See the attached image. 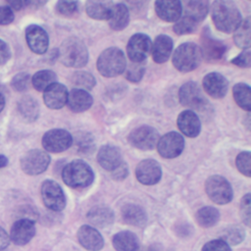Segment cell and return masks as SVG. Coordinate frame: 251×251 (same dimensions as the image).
<instances>
[{"label": "cell", "mask_w": 251, "mask_h": 251, "mask_svg": "<svg viewBox=\"0 0 251 251\" xmlns=\"http://www.w3.org/2000/svg\"><path fill=\"white\" fill-rule=\"evenodd\" d=\"M211 15L215 26L226 33L232 32L242 20L241 14L232 0H215Z\"/></svg>", "instance_id": "6da1fadb"}, {"label": "cell", "mask_w": 251, "mask_h": 251, "mask_svg": "<svg viewBox=\"0 0 251 251\" xmlns=\"http://www.w3.org/2000/svg\"><path fill=\"white\" fill-rule=\"evenodd\" d=\"M58 57L66 67L78 69L87 64L88 50L79 38L72 36L62 42L58 51Z\"/></svg>", "instance_id": "7a4b0ae2"}, {"label": "cell", "mask_w": 251, "mask_h": 251, "mask_svg": "<svg viewBox=\"0 0 251 251\" xmlns=\"http://www.w3.org/2000/svg\"><path fill=\"white\" fill-rule=\"evenodd\" d=\"M64 182L73 188L89 186L94 180V173L91 167L82 160H74L67 164L62 171Z\"/></svg>", "instance_id": "3957f363"}, {"label": "cell", "mask_w": 251, "mask_h": 251, "mask_svg": "<svg viewBox=\"0 0 251 251\" xmlns=\"http://www.w3.org/2000/svg\"><path fill=\"white\" fill-rule=\"evenodd\" d=\"M126 68V56L118 47H109L98 57L97 70L103 76L114 77L120 75L125 72Z\"/></svg>", "instance_id": "277c9868"}, {"label": "cell", "mask_w": 251, "mask_h": 251, "mask_svg": "<svg viewBox=\"0 0 251 251\" xmlns=\"http://www.w3.org/2000/svg\"><path fill=\"white\" fill-rule=\"evenodd\" d=\"M201 60L200 47L193 42H184L175 50L172 61L177 71L188 73L195 70L200 65Z\"/></svg>", "instance_id": "5b68a950"}, {"label": "cell", "mask_w": 251, "mask_h": 251, "mask_svg": "<svg viewBox=\"0 0 251 251\" xmlns=\"http://www.w3.org/2000/svg\"><path fill=\"white\" fill-rule=\"evenodd\" d=\"M178 98L181 105L191 111L195 110L202 112L207 110L209 107L208 100L204 96L198 84L194 81H188L179 88Z\"/></svg>", "instance_id": "8992f818"}, {"label": "cell", "mask_w": 251, "mask_h": 251, "mask_svg": "<svg viewBox=\"0 0 251 251\" xmlns=\"http://www.w3.org/2000/svg\"><path fill=\"white\" fill-rule=\"evenodd\" d=\"M205 190L209 198L220 205L230 202L233 196L230 183L221 176H210L206 180Z\"/></svg>", "instance_id": "52a82bcc"}, {"label": "cell", "mask_w": 251, "mask_h": 251, "mask_svg": "<svg viewBox=\"0 0 251 251\" xmlns=\"http://www.w3.org/2000/svg\"><path fill=\"white\" fill-rule=\"evenodd\" d=\"M50 164V156L47 152L40 149H31L27 151L21 159L20 165L23 172L29 176L42 174Z\"/></svg>", "instance_id": "ba28073f"}, {"label": "cell", "mask_w": 251, "mask_h": 251, "mask_svg": "<svg viewBox=\"0 0 251 251\" xmlns=\"http://www.w3.org/2000/svg\"><path fill=\"white\" fill-rule=\"evenodd\" d=\"M41 197L44 205L52 211H62L66 206V197L62 187L52 179H46L42 182Z\"/></svg>", "instance_id": "9c48e42d"}, {"label": "cell", "mask_w": 251, "mask_h": 251, "mask_svg": "<svg viewBox=\"0 0 251 251\" xmlns=\"http://www.w3.org/2000/svg\"><path fill=\"white\" fill-rule=\"evenodd\" d=\"M73 143L72 134L66 129L54 128L44 133L42 146L47 152L60 153L67 150Z\"/></svg>", "instance_id": "30bf717a"}, {"label": "cell", "mask_w": 251, "mask_h": 251, "mask_svg": "<svg viewBox=\"0 0 251 251\" xmlns=\"http://www.w3.org/2000/svg\"><path fill=\"white\" fill-rule=\"evenodd\" d=\"M159 140V132L150 126H140L134 128L128 135L129 143L140 150L153 149Z\"/></svg>", "instance_id": "8fae6325"}, {"label": "cell", "mask_w": 251, "mask_h": 251, "mask_svg": "<svg viewBox=\"0 0 251 251\" xmlns=\"http://www.w3.org/2000/svg\"><path fill=\"white\" fill-rule=\"evenodd\" d=\"M156 146L163 158L173 159L181 154L184 148V139L179 133L170 131L159 138Z\"/></svg>", "instance_id": "7c38bea8"}, {"label": "cell", "mask_w": 251, "mask_h": 251, "mask_svg": "<svg viewBox=\"0 0 251 251\" xmlns=\"http://www.w3.org/2000/svg\"><path fill=\"white\" fill-rule=\"evenodd\" d=\"M152 42L144 33L133 34L126 45V53L131 62H145L151 52Z\"/></svg>", "instance_id": "4fadbf2b"}, {"label": "cell", "mask_w": 251, "mask_h": 251, "mask_svg": "<svg viewBox=\"0 0 251 251\" xmlns=\"http://www.w3.org/2000/svg\"><path fill=\"white\" fill-rule=\"evenodd\" d=\"M35 234L34 221L29 218H22L16 221L10 231V240L16 245H25Z\"/></svg>", "instance_id": "5bb4252c"}, {"label": "cell", "mask_w": 251, "mask_h": 251, "mask_svg": "<svg viewBox=\"0 0 251 251\" xmlns=\"http://www.w3.org/2000/svg\"><path fill=\"white\" fill-rule=\"evenodd\" d=\"M135 176L140 183L153 185L161 179L162 170L157 161L153 159H146L137 165L135 169Z\"/></svg>", "instance_id": "9a60e30c"}, {"label": "cell", "mask_w": 251, "mask_h": 251, "mask_svg": "<svg viewBox=\"0 0 251 251\" xmlns=\"http://www.w3.org/2000/svg\"><path fill=\"white\" fill-rule=\"evenodd\" d=\"M25 40L29 49L35 54H44L48 49V34L37 25H30L25 28Z\"/></svg>", "instance_id": "2e32d148"}, {"label": "cell", "mask_w": 251, "mask_h": 251, "mask_svg": "<svg viewBox=\"0 0 251 251\" xmlns=\"http://www.w3.org/2000/svg\"><path fill=\"white\" fill-rule=\"evenodd\" d=\"M201 54L202 57H204L208 61H213V60H219L221 59L224 54L226 51V45L214 38L209 29H204L201 35Z\"/></svg>", "instance_id": "e0dca14e"}, {"label": "cell", "mask_w": 251, "mask_h": 251, "mask_svg": "<svg viewBox=\"0 0 251 251\" xmlns=\"http://www.w3.org/2000/svg\"><path fill=\"white\" fill-rule=\"evenodd\" d=\"M205 92L215 99H221L226 96L228 89L226 78L220 73L207 74L202 81Z\"/></svg>", "instance_id": "ac0fdd59"}, {"label": "cell", "mask_w": 251, "mask_h": 251, "mask_svg": "<svg viewBox=\"0 0 251 251\" xmlns=\"http://www.w3.org/2000/svg\"><path fill=\"white\" fill-rule=\"evenodd\" d=\"M43 92V100L48 108L57 110L66 105L69 92L65 85L54 82L49 85Z\"/></svg>", "instance_id": "d6986e66"}, {"label": "cell", "mask_w": 251, "mask_h": 251, "mask_svg": "<svg viewBox=\"0 0 251 251\" xmlns=\"http://www.w3.org/2000/svg\"><path fill=\"white\" fill-rule=\"evenodd\" d=\"M155 12L164 22L175 23L181 16L180 0H156Z\"/></svg>", "instance_id": "ffe728a7"}, {"label": "cell", "mask_w": 251, "mask_h": 251, "mask_svg": "<svg viewBox=\"0 0 251 251\" xmlns=\"http://www.w3.org/2000/svg\"><path fill=\"white\" fill-rule=\"evenodd\" d=\"M77 239L80 245L89 251H99L104 245V239L100 232L86 225L81 226L77 230Z\"/></svg>", "instance_id": "44dd1931"}, {"label": "cell", "mask_w": 251, "mask_h": 251, "mask_svg": "<svg viewBox=\"0 0 251 251\" xmlns=\"http://www.w3.org/2000/svg\"><path fill=\"white\" fill-rule=\"evenodd\" d=\"M181 16H184L195 23L202 22L209 12L208 0H180Z\"/></svg>", "instance_id": "7402d4cb"}, {"label": "cell", "mask_w": 251, "mask_h": 251, "mask_svg": "<svg viewBox=\"0 0 251 251\" xmlns=\"http://www.w3.org/2000/svg\"><path fill=\"white\" fill-rule=\"evenodd\" d=\"M177 126L181 133L188 137H196L201 130V122L194 111L184 110L177 117Z\"/></svg>", "instance_id": "603a6c76"}, {"label": "cell", "mask_w": 251, "mask_h": 251, "mask_svg": "<svg viewBox=\"0 0 251 251\" xmlns=\"http://www.w3.org/2000/svg\"><path fill=\"white\" fill-rule=\"evenodd\" d=\"M97 160L99 165L109 172L114 171L123 162L120 149L110 144L104 145L99 149Z\"/></svg>", "instance_id": "cb8c5ba5"}, {"label": "cell", "mask_w": 251, "mask_h": 251, "mask_svg": "<svg viewBox=\"0 0 251 251\" xmlns=\"http://www.w3.org/2000/svg\"><path fill=\"white\" fill-rule=\"evenodd\" d=\"M173 47L174 42L170 36L166 34L158 35L151 47L152 58L154 62L158 64H163L167 62L172 55Z\"/></svg>", "instance_id": "d4e9b609"}, {"label": "cell", "mask_w": 251, "mask_h": 251, "mask_svg": "<svg viewBox=\"0 0 251 251\" xmlns=\"http://www.w3.org/2000/svg\"><path fill=\"white\" fill-rule=\"evenodd\" d=\"M93 103L92 96L82 89L74 88L68 93L67 105L75 113H81L88 110Z\"/></svg>", "instance_id": "484cf974"}, {"label": "cell", "mask_w": 251, "mask_h": 251, "mask_svg": "<svg viewBox=\"0 0 251 251\" xmlns=\"http://www.w3.org/2000/svg\"><path fill=\"white\" fill-rule=\"evenodd\" d=\"M114 7L113 0H86L85 11L89 18L98 21L108 20Z\"/></svg>", "instance_id": "4316f807"}, {"label": "cell", "mask_w": 251, "mask_h": 251, "mask_svg": "<svg viewBox=\"0 0 251 251\" xmlns=\"http://www.w3.org/2000/svg\"><path fill=\"white\" fill-rule=\"evenodd\" d=\"M122 218L127 225L142 226L146 224L147 215L143 208L136 204H126L122 208Z\"/></svg>", "instance_id": "83f0119b"}, {"label": "cell", "mask_w": 251, "mask_h": 251, "mask_svg": "<svg viewBox=\"0 0 251 251\" xmlns=\"http://www.w3.org/2000/svg\"><path fill=\"white\" fill-rule=\"evenodd\" d=\"M87 220L94 226L106 227L113 224L114 222V213L113 211L105 206H96L89 210L86 215Z\"/></svg>", "instance_id": "f1b7e54d"}, {"label": "cell", "mask_w": 251, "mask_h": 251, "mask_svg": "<svg viewBox=\"0 0 251 251\" xmlns=\"http://www.w3.org/2000/svg\"><path fill=\"white\" fill-rule=\"evenodd\" d=\"M108 22L113 30L120 31L126 28L129 23V11L126 6L123 3L114 5Z\"/></svg>", "instance_id": "f546056e"}, {"label": "cell", "mask_w": 251, "mask_h": 251, "mask_svg": "<svg viewBox=\"0 0 251 251\" xmlns=\"http://www.w3.org/2000/svg\"><path fill=\"white\" fill-rule=\"evenodd\" d=\"M18 111L23 120L27 123H32L39 116V105L31 96L25 95L18 102Z\"/></svg>", "instance_id": "4dcf8cb0"}, {"label": "cell", "mask_w": 251, "mask_h": 251, "mask_svg": "<svg viewBox=\"0 0 251 251\" xmlns=\"http://www.w3.org/2000/svg\"><path fill=\"white\" fill-rule=\"evenodd\" d=\"M113 245L117 251H135L139 247V240L133 232L123 230L114 235Z\"/></svg>", "instance_id": "1f68e13d"}, {"label": "cell", "mask_w": 251, "mask_h": 251, "mask_svg": "<svg viewBox=\"0 0 251 251\" xmlns=\"http://www.w3.org/2000/svg\"><path fill=\"white\" fill-rule=\"evenodd\" d=\"M250 18L247 17L241 20L240 24L233 30V40L234 43L241 49H249L250 47Z\"/></svg>", "instance_id": "d6a6232c"}, {"label": "cell", "mask_w": 251, "mask_h": 251, "mask_svg": "<svg viewBox=\"0 0 251 251\" xmlns=\"http://www.w3.org/2000/svg\"><path fill=\"white\" fill-rule=\"evenodd\" d=\"M75 148L79 154L89 155L95 149L94 138L91 133L86 131H78L73 137Z\"/></svg>", "instance_id": "836d02e7"}, {"label": "cell", "mask_w": 251, "mask_h": 251, "mask_svg": "<svg viewBox=\"0 0 251 251\" xmlns=\"http://www.w3.org/2000/svg\"><path fill=\"white\" fill-rule=\"evenodd\" d=\"M233 98L236 104L243 110L249 112L251 110V89L246 83H236L232 88Z\"/></svg>", "instance_id": "e575fe53"}, {"label": "cell", "mask_w": 251, "mask_h": 251, "mask_svg": "<svg viewBox=\"0 0 251 251\" xmlns=\"http://www.w3.org/2000/svg\"><path fill=\"white\" fill-rule=\"evenodd\" d=\"M220 220L219 211L211 206L199 209L196 213V221L202 227H210L215 226Z\"/></svg>", "instance_id": "d590c367"}, {"label": "cell", "mask_w": 251, "mask_h": 251, "mask_svg": "<svg viewBox=\"0 0 251 251\" xmlns=\"http://www.w3.org/2000/svg\"><path fill=\"white\" fill-rule=\"evenodd\" d=\"M57 75L50 70H41L33 75L31 83L37 91H44L49 85L56 82Z\"/></svg>", "instance_id": "8d00e7d4"}, {"label": "cell", "mask_w": 251, "mask_h": 251, "mask_svg": "<svg viewBox=\"0 0 251 251\" xmlns=\"http://www.w3.org/2000/svg\"><path fill=\"white\" fill-rule=\"evenodd\" d=\"M71 82L75 88L86 91L92 89L96 84L95 77L91 74L82 71L75 72L71 77Z\"/></svg>", "instance_id": "74e56055"}, {"label": "cell", "mask_w": 251, "mask_h": 251, "mask_svg": "<svg viewBox=\"0 0 251 251\" xmlns=\"http://www.w3.org/2000/svg\"><path fill=\"white\" fill-rule=\"evenodd\" d=\"M245 236L244 229L239 226H229L225 227L221 232V238L228 245L239 244Z\"/></svg>", "instance_id": "f35d334b"}, {"label": "cell", "mask_w": 251, "mask_h": 251, "mask_svg": "<svg viewBox=\"0 0 251 251\" xmlns=\"http://www.w3.org/2000/svg\"><path fill=\"white\" fill-rule=\"evenodd\" d=\"M55 8L59 15L72 17L79 11V0H58Z\"/></svg>", "instance_id": "ab89813d"}, {"label": "cell", "mask_w": 251, "mask_h": 251, "mask_svg": "<svg viewBox=\"0 0 251 251\" xmlns=\"http://www.w3.org/2000/svg\"><path fill=\"white\" fill-rule=\"evenodd\" d=\"M145 62H130L126 68V77L131 82H138L142 79L145 73Z\"/></svg>", "instance_id": "60d3db41"}, {"label": "cell", "mask_w": 251, "mask_h": 251, "mask_svg": "<svg viewBox=\"0 0 251 251\" xmlns=\"http://www.w3.org/2000/svg\"><path fill=\"white\" fill-rule=\"evenodd\" d=\"M197 25L198 24L193 22L192 20H190L184 16H180V18L176 22H175L174 31L177 35L192 33L197 28Z\"/></svg>", "instance_id": "b9f144b4"}, {"label": "cell", "mask_w": 251, "mask_h": 251, "mask_svg": "<svg viewBox=\"0 0 251 251\" xmlns=\"http://www.w3.org/2000/svg\"><path fill=\"white\" fill-rule=\"evenodd\" d=\"M235 165L242 175L249 177L251 176V153L249 151L239 153L236 157Z\"/></svg>", "instance_id": "7bdbcfd3"}, {"label": "cell", "mask_w": 251, "mask_h": 251, "mask_svg": "<svg viewBox=\"0 0 251 251\" xmlns=\"http://www.w3.org/2000/svg\"><path fill=\"white\" fill-rule=\"evenodd\" d=\"M30 82L31 78L27 73H19L12 78L11 85L16 91L23 92L28 88Z\"/></svg>", "instance_id": "ee69618b"}, {"label": "cell", "mask_w": 251, "mask_h": 251, "mask_svg": "<svg viewBox=\"0 0 251 251\" xmlns=\"http://www.w3.org/2000/svg\"><path fill=\"white\" fill-rule=\"evenodd\" d=\"M240 216L242 221L245 223V225H250V219H251V195L250 193H247L243 196L241 199L240 204Z\"/></svg>", "instance_id": "f6af8a7d"}, {"label": "cell", "mask_w": 251, "mask_h": 251, "mask_svg": "<svg viewBox=\"0 0 251 251\" xmlns=\"http://www.w3.org/2000/svg\"><path fill=\"white\" fill-rule=\"evenodd\" d=\"M202 251H231L229 245L222 239H215L207 242L203 247Z\"/></svg>", "instance_id": "bcb514c9"}, {"label": "cell", "mask_w": 251, "mask_h": 251, "mask_svg": "<svg viewBox=\"0 0 251 251\" xmlns=\"http://www.w3.org/2000/svg\"><path fill=\"white\" fill-rule=\"evenodd\" d=\"M124 2L128 11L140 14L147 8L149 0H124Z\"/></svg>", "instance_id": "7dc6e473"}, {"label": "cell", "mask_w": 251, "mask_h": 251, "mask_svg": "<svg viewBox=\"0 0 251 251\" xmlns=\"http://www.w3.org/2000/svg\"><path fill=\"white\" fill-rule=\"evenodd\" d=\"M231 63L240 68H249L251 66V52L249 49H245L237 57L231 60Z\"/></svg>", "instance_id": "c3c4849f"}, {"label": "cell", "mask_w": 251, "mask_h": 251, "mask_svg": "<svg viewBox=\"0 0 251 251\" xmlns=\"http://www.w3.org/2000/svg\"><path fill=\"white\" fill-rule=\"evenodd\" d=\"M14 21L13 10L9 6H0V25H10Z\"/></svg>", "instance_id": "681fc988"}, {"label": "cell", "mask_w": 251, "mask_h": 251, "mask_svg": "<svg viewBox=\"0 0 251 251\" xmlns=\"http://www.w3.org/2000/svg\"><path fill=\"white\" fill-rule=\"evenodd\" d=\"M112 176L116 180H123L125 179L128 175V169L126 164L123 161L114 171L111 172Z\"/></svg>", "instance_id": "f907efd6"}, {"label": "cell", "mask_w": 251, "mask_h": 251, "mask_svg": "<svg viewBox=\"0 0 251 251\" xmlns=\"http://www.w3.org/2000/svg\"><path fill=\"white\" fill-rule=\"evenodd\" d=\"M11 58V50L9 45L0 39V66L6 64Z\"/></svg>", "instance_id": "816d5d0a"}, {"label": "cell", "mask_w": 251, "mask_h": 251, "mask_svg": "<svg viewBox=\"0 0 251 251\" xmlns=\"http://www.w3.org/2000/svg\"><path fill=\"white\" fill-rule=\"evenodd\" d=\"M10 243V236L7 232L0 226V251L4 250Z\"/></svg>", "instance_id": "f5cc1de1"}, {"label": "cell", "mask_w": 251, "mask_h": 251, "mask_svg": "<svg viewBox=\"0 0 251 251\" xmlns=\"http://www.w3.org/2000/svg\"><path fill=\"white\" fill-rule=\"evenodd\" d=\"M9 7L16 11L23 9L25 6V0H6Z\"/></svg>", "instance_id": "db71d44e"}, {"label": "cell", "mask_w": 251, "mask_h": 251, "mask_svg": "<svg viewBox=\"0 0 251 251\" xmlns=\"http://www.w3.org/2000/svg\"><path fill=\"white\" fill-rule=\"evenodd\" d=\"M48 0H25V5L34 9L40 8L47 3Z\"/></svg>", "instance_id": "11a10c76"}, {"label": "cell", "mask_w": 251, "mask_h": 251, "mask_svg": "<svg viewBox=\"0 0 251 251\" xmlns=\"http://www.w3.org/2000/svg\"><path fill=\"white\" fill-rule=\"evenodd\" d=\"M8 165V159L5 155H0V169L6 167Z\"/></svg>", "instance_id": "9f6ffc18"}, {"label": "cell", "mask_w": 251, "mask_h": 251, "mask_svg": "<svg viewBox=\"0 0 251 251\" xmlns=\"http://www.w3.org/2000/svg\"><path fill=\"white\" fill-rule=\"evenodd\" d=\"M135 251H156V249L153 246H143V247H138Z\"/></svg>", "instance_id": "6f0895ef"}, {"label": "cell", "mask_w": 251, "mask_h": 251, "mask_svg": "<svg viewBox=\"0 0 251 251\" xmlns=\"http://www.w3.org/2000/svg\"><path fill=\"white\" fill-rule=\"evenodd\" d=\"M4 107H5V98H4V96L0 93V113L2 112V110L4 109Z\"/></svg>", "instance_id": "680465c9"}]
</instances>
